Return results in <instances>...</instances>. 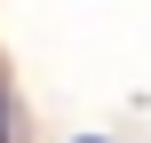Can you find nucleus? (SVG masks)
<instances>
[{"label":"nucleus","instance_id":"obj_2","mask_svg":"<svg viewBox=\"0 0 151 143\" xmlns=\"http://www.w3.org/2000/svg\"><path fill=\"white\" fill-rule=\"evenodd\" d=\"M80 143H104V135H80Z\"/></svg>","mask_w":151,"mask_h":143},{"label":"nucleus","instance_id":"obj_1","mask_svg":"<svg viewBox=\"0 0 151 143\" xmlns=\"http://www.w3.org/2000/svg\"><path fill=\"white\" fill-rule=\"evenodd\" d=\"M0 143H8V103H0Z\"/></svg>","mask_w":151,"mask_h":143}]
</instances>
